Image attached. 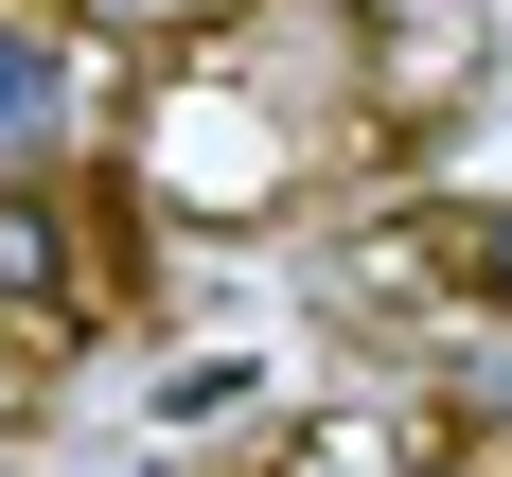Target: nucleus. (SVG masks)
<instances>
[{
	"label": "nucleus",
	"mask_w": 512,
	"mask_h": 477,
	"mask_svg": "<svg viewBox=\"0 0 512 477\" xmlns=\"http://www.w3.org/2000/svg\"><path fill=\"white\" fill-rule=\"evenodd\" d=\"M71 159V36L0 18V177H53Z\"/></svg>",
	"instance_id": "nucleus-2"
},
{
	"label": "nucleus",
	"mask_w": 512,
	"mask_h": 477,
	"mask_svg": "<svg viewBox=\"0 0 512 477\" xmlns=\"http://www.w3.org/2000/svg\"><path fill=\"white\" fill-rule=\"evenodd\" d=\"M460 265H477V301L512 318V212H477V230H460Z\"/></svg>",
	"instance_id": "nucleus-3"
},
{
	"label": "nucleus",
	"mask_w": 512,
	"mask_h": 477,
	"mask_svg": "<svg viewBox=\"0 0 512 477\" xmlns=\"http://www.w3.org/2000/svg\"><path fill=\"white\" fill-rule=\"evenodd\" d=\"M71 301H89V248H71L53 177H0V318L18 336H71Z\"/></svg>",
	"instance_id": "nucleus-1"
}]
</instances>
